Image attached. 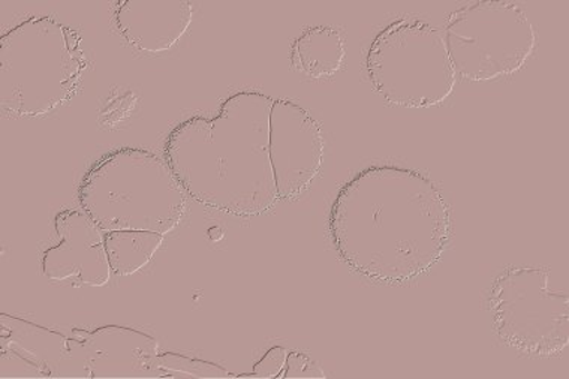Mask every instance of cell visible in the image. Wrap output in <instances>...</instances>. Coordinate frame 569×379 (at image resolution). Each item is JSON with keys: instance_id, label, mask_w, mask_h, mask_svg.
<instances>
[{"instance_id": "2", "label": "cell", "mask_w": 569, "mask_h": 379, "mask_svg": "<svg viewBox=\"0 0 569 379\" xmlns=\"http://www.w3.org/2000/svg\"><path fill=\"white\" fill-rule=\"evenodd\" d=\"M330 235L353 271L402 283L441 260L452 239V215L441 189L420 171L373 166L340 189Z\"/></svg>"}, {"instance_id": "8", "label": "cell", "mask_w": 569, "mask_h": 379, "mask_svg": "<svg viewBox=\"0 0 569 379\" xmlns=\"http://www.w3.org/2000/svg\"><path fill=\"white\" fill-rule=\"evenodd\" d=\"M56 243L42 257L49 281L71 287H103L111 270L106 232L86 212L64 210L54 221Z\"/></svg>"}, {"instance_id": "5", "label": "cell", "mask_w": 569, "mask_h": 379, "mask_svg": "<svg viewBox=\"0 0 569 379\" xmlns=\"http://www.w3.org/2000/svg\"><path fill=\"white\" fill-rule=\"evenodd\" d=\"M366 68L383 101L405 109L441 106L457 83L443 30L421 20H398L381 30Z\"/></svg>"}, {"instance_id": "9", "label": "cell", "mask_w": 569, "mask_h": 379, "mask_svg": "<svg viewBox=\"0 0 569 379\" xmlns=\"http://www.w3.org/2000/svg\"><path fill=\"white\" fill-rule=\"evenodd\" d=\"M193 17L196 6L191 2L127 0L116 7L114 24L138 53L161 56L179 46Z\"/></svg>"}, {"instance_id": "15", "label": "cell", "mask_w": 569, "mask_h": 379, "mask_svg": "<svg viewBox=\"0 0 569 379\" xmlns=\"http://www.w3.org/2000/svg\"><path fill=\"white\" fill-rule=\"evenodd\" d=\"M282 378H326V373L319 368V365L309 356L301 352H288L287 363H284Z\"/></svg>"}, {"instance_id": "7", "label": "cell", "mask_w": 569, "mask_h": 379, "mask_svg": "<svg viewBox=\"0 0 569 379\" xmlns=\"http://www.w3.org/2000/svg\"><path fill=\"white\" fill-rule=\"evenodd\" d=\"M489 309L502 342L523 355L558 356L568 347V296L551 290L546 269L503 271L491 288Z\"/></svg>"}, {"instance_id": "14", "label": "cell", "mask_w": 569, "mask_h": 379, "mask_svg": "<svg viewBox=\"0 0 569 379\" xmlns=\"http://www.w3.org/2000/svg\"><path fill=\"white\" fill-rule=\"evenodd\" d=\"M137 103L138 98L131 92L111 94L99 119L106 127H118V124L131 118Z\"/></svg>"}, {"instance_id": "11", "label": "cell", "mask_w": 569, "mask_h": 379, "mask_svg": "<svg viewBox=\"0 0 569 379\" xmlns=\"http://www.w3.org/2000/svg\"><path fill=\"white\" fill-rule=\"evenodd\" d=\"M347 56L343 33L333 26L306 29L292 44L291 62L297 72L312 80L338 74Z\"/></svg>"}, {"instance_id": "4", "label": "cell", "mask_w": 569, "mask_h": 379, "mask_svg": "<svg viewBox=\"0 0 569 379\" xmlns=\"http://www.w3.org/2000/svg\"><path fill=\"white\" fill-rule=\"evenodd\" d=\"M88 69L79 33L53 17H33L0 40V102L16 118H42L67 106Z\"/></svg>"}, {"instance_id": "10", "label": "cell", "mask_w": 569, "mask_h": 379, "mask_svg": "<svg viewBox=\"0 0 569 379\" xmlns=\"http://www.w3.org/2000/svg\"><path fill=\"white\" fill-rule=\"evenodd\" d=\"M69 347L80 351L86 369L97 372H144L159 356L157 340L128 327L107 326L94 331H74Z\"/></svg>"}, {"instance_id": "3", "label": "cell", "mask_w": 569, "mask_h": 379, "mask_svg": "<svg viewBox=\"0 0 569 379\" xmlns=\"http://www.w3.org/2000/svg\"><path fill=\"white\" fill-rule=\"evenodd\" d=\"M79 200L103 232L167 236L188 212L187 192L168 162L141 149H119L99 159L80 184Z\"/></svg>"}, {"instance_id": "1", "label": "cell", "mask_w": 569, "mask_h": 379, "mask_svg": "<svg viewBox=\"0 0 569 379\" xmlns=\"http://www.w3.org/2000/svg\"><path fill=\"white\" fill-rule=\"evenodd\" d=\"M166 158L198 205L258 217L312 187L325 159V137L303 107L239 92L213 118L196 116L172 129Z\"/></svg>"}, {"instance_id": "6", "label": "cell", "mask_w": 569, "mask_h": 379, "mask_svg": "<svg viewBox=\"0 0 569 379\" xmlns=\"http://www.w3.org/2000/svg\"><path fill=\"white\" fill-rule=\"evenodd\" d=\"M443 34L456 74L476 83L515 76L536 53L538 41L523 8L493 0L460 7L448 17Z\"/></svg>"}, {"instance_id": "13", "label": "cell", "mask_w": 569, "mask_h": 379, "mask_svg": "<svg viewBox=\"0 0 569 379\" xmlns=\"http://www.w3.org/2000/svg\"><path fill=\"white\" fill-rule=\"evenodd\" d=\"M153 369L171 372L170 375H180V377H234V375L228 373L222 366L210 363V361L206 360L192 359V357L171 355V352L158 356L157 360H154Z\"/></svg>"}, {"instance_id": "12", "label": "cell", "mask_w": 569, "mask_h": 379, "mask_svg": "<svg viewBox=\"0 0 569 379\" xmlns=\"http://www.w3.org/2000/svg\"><path fill=\"white\" fill-rule=\"evenodd\" d=\"M163 236L149 231L106 232V249L111 270L119 276H131L144 269L157 256Z\"/></svg>"}]
</instances>
